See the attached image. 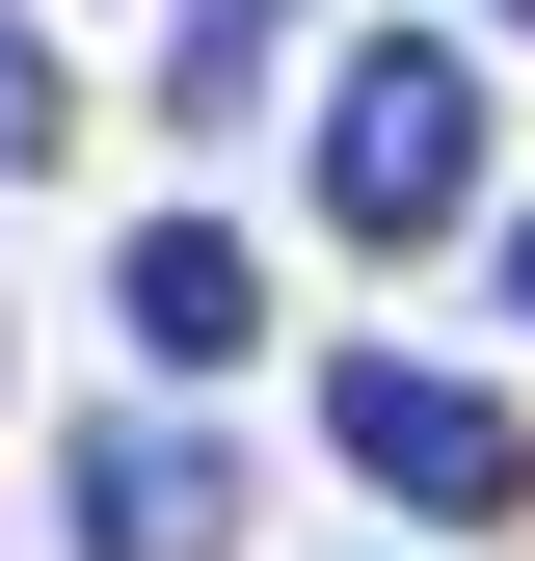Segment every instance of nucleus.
Masks as SVG:
<instances>
[{"label":"nucleus","instance_id":"3","mask_svg":"<svg viewBox=\"0 0 535 561\" xmlns=\"http://www.w3.org/2000/svg\"><path fill=\"white\" fill-rule=\"evenodd\" d=\"M215 535H241L215 428H81V561H215Z\"/></svg>","mask_w":535,"mask_h":561},{"label":"nucleus","instance_id":"1","mask_svg":"<svg viewBox=\"0 0 535 561\" xmlns=\"http://www.w3.org/2000/svg\"><path fill=\"white\" fill-rule=\"evenodd\" d=\"M455 187H482V81L455 54H349L321 81V215L349 241H455Z\"/></svg>","mask_w":535,"mask_h":561},{"label":"nucleus","instance_id":"5","mask_svg":"<svg viewBox=\"0 0 535 561\" xmlns=\"http://www.w3.org/2000/svg\"><path fill=\"white\" fill-rule=\"evenodd\" d=\"M161 107H187V134H241V107H268V0H187V54H161Z\"/></svg>","mask_w":535,"mask_h":561},{"label":"nucleus","instance_id":"4","mask_svg":"<svg viewBox=\"0 0 535 561\" xmlns=\"http://www.w3.org/2000/svg\"><path fill=\"white\" fill-rule=\"evenodd\" d=\"M107 321H134V347H161V375H215V347L268 321V267H241L215 215H161V241H134V267H107Z\"/></svg>","mask_w":535,"mask_h":561},{"label":"nucleus","instance_id":"7","mask_svg":"<svg viewBox=\"0 0 535 561\" xmlns=\"http://www.w3.org/2000/svg\"><path fill=\"white\" fill-rule=\"evenodd\" d=\"M509 321H535V215H509Z\"/></svg>","mask_w":535,"mask_h":561},{"label":"nucleus","instance_id":"6","mask_svg":"<svg viewBox=\"0 0 535 561\" xmlns=\"http://www.w3.org/2000/svg\"><path fill=\"white\" fill-rule=\"evenodd\" d=\"M0 161H54V54L27 27H0Z\"/></svg>","mask_w":535,"mask_h":561},{"label":"nucleus","instance_id":"2","mask_svg":"<svg viewBox=\"0 0 535 561\" xmlns=\"http://www.w3.org/2000/svg\"><path fill=\"white\" fill-rule=\"evenodd\" d=\"M321 455H349V481H401L429 535H482V508H535V428H509L482 375H401V347H349V375H321Z\"/></svg>","mask_w":535,"mask_h":561},{"label":"nucleus","instance_id":"8","mask_svg":"<svg viewBox=\"0 0 535 561\" xmlns=\"http://www.w3.org/2000/svg\"><path fill=\"white\" fill-rule=\"evenodd\" d=\"M482 27H535V0H482Z\"/></svg>","mask_w":535,"mask_h":561}]
</instances>
